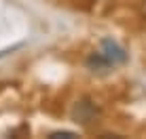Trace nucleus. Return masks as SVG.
Returning <instances> with one entry per match:
<instances>
[{
	"mask_svg": "<svg viewBox=\"0 0 146 139\" xmlns=\"http://www.w3.org/2000/svg\"><path fill=\"white\" fill-rule=\"evenodd\" d=\"M72 116L80 125H89L91 120H95V118L100 116V108L95 106L93 101H89V99H83V101H78L76 106H74Z\"/></svg>",
	"mask_w": 146,
	"mask_h": 139,
	"instance_id": "nucleus-1",
	"label": "nucleus"
},
{
	"mask_svg": "<svg viewBox=\"0 0 146 139\" xmlns=\"http://www.w3.org/2000/svg\"><path fill=\"white\" fill-rule=\"evenodd\" d=\"M100 53H102L112 66L127 61V53H125V49L119 47V44L114 40H110V38H104V40H102V49H100Z\"/></svg>",
	"mask_w": 146,
	"mask_h": 139,
	"instance_id": "nucleus-2",
	"label": "nucleus"
},
{
	"mask_svg": "<svg viewBox=\"0 0 146 139\" xmlns=\"http://www.w3.org/2000/svg\"><path fill=\"white\" fill-rule=\"evenodd\" d=\"M87 68L91 70V72H100V74H104V72H110V70H112L114 66L112 63L108 61L106 57L102 55V53H91V55H89V59H87Z\"/></svg>",
	"mask_w": 146,
	"mask_h": 139,
	"instance_id": "nucleus-3",
	"label": "nucleus"
},
{
	"mask_svg": "<svg viewBox=\"0 0 146 139\" xmlns=\"http://www.w3.org/2000/svg\"><path fill=\"white\" fill-rule=\"evenodd\" d=\"M49 137H51V139H59V137H76V133H72V131H57V133H51Z\"/></svg>",
	"mask_w": 146,
	"mask_h": 139,
	"instance_id": "nucleus-4",
	"label": "nucleus"
},
{
	"mask_svg": "<svg viewBox=\"0 0 146 139\" xmlns=\"http://www.w3.org/2000/svg\"><path fill=\"white\" fill-rule=\"evenodd\" d=\"M140 15H142V19H144V23H146V0L142 2V7H140Z\"/></svg>",
	"mask_w": 146,
	"mask_h": 139,
	"instance_id": "nucleus-5",
	"label": "nucleus"
}]
</instances>
